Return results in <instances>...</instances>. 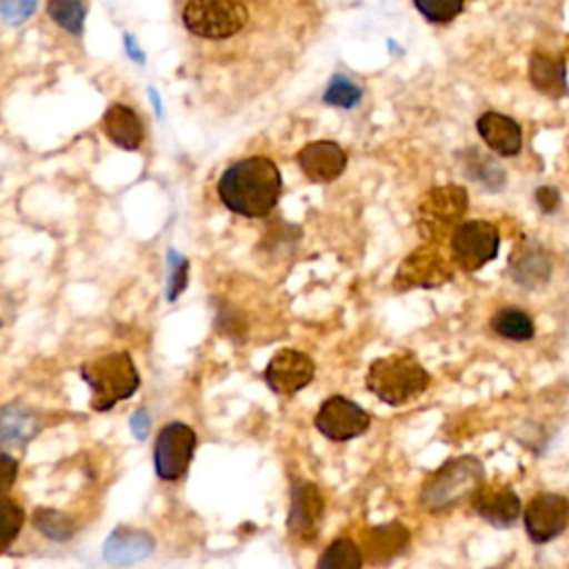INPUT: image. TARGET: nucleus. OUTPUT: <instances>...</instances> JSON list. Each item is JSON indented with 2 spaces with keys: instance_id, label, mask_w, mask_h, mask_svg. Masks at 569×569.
<instances>
[{
  "instance_id": "19",
  "label": "nucleus",
  "mask_w": 569,
  "mask_h": 569,
  "mask_svg": "<svg viewBox=\"0 0 569 569\" xmlns=\"http://www.w3.org/2000/svg\"><path fill=\"white\" fill-rule=\"evenodd\" d=\"M476 129L480 133V138L485 140V144L496 151L498 156H516L522 149V129L520 124L498 111H485L478 122Z\"/></svg>"
},
{
  "instance_id": "1",
  "label": "nucleus",
  "mask_w": 569,
  "mask_h": 569,
  "mask_svg": "<svg viewBox=\"0 0 569 569\" xmlns=\"http://www.w3.org/2000/svg\"><path fill=\"white\" fill-rule=\"evenodd\" d=\"M280 193V171L267 156L240 158L231 162L218 180V196L222 204L244 218H264L271 213Z\"/></svg>"
},
{
  "instance_id": "22",
  "label": "nucleus",
  "mask_w": 569,
  "mask_h": 569,
  "mask_svg": "<svg viewBox=\"0 0 569 569\" xmlns=\"http://www.w3.org/2000/svg\"><path fill=\"white\" fill-rule=\"evenodd\" d=\"M529 78L531 84L551 98H560L567 93V76L562 58H553L549 53L536 51L529 60Z\"/></svg>"
},
{
  "instance_id": "31",
  "label": "nucleus",
  "mask_w": 569,
  "mask_h": 569,
  "mask_svg": "<svg viewBox=\"0 0 569 569\" xmlns=\"http://www.w3.org/2000/svg\"><path fill=\"white\" fill-rule=\"evenodd\" d=\"M469 173L473 176V180H480L485 182L487 187L491 189H500L502 182H505V176L500 171L498 164H493L487 156L482 153H476V160H473V169H469Z\"/></svg>"
},
{
  "instance_id": "18",
  "label": "nucleus",
  "mask_w": 569,
  "mask_h": 569,
  "mask_svg": "<svg viewBox=\"0 0 569 569\" xmlns=\"http://www.w3.org/2000/svg\"><path fill=\"white\" fill-rule=\"evenodd\" d=\"M153 549H156V540L151 533L120 525L104 540L102 556L111 565H133L149 558Z\"/></svg>"
},
{
  "instance_id": "10",
  "label": "nucleus",
  "mask_w": 569,
  "mask_h": 569,
  "mask_svg": "<svg viewBox=\"0 0 569 569\" xmlns=\"http://www.w3.org/2000/svg\"><path fill=\"white\" fill-rule=\"evenodd\" d=\"M325 498L318 485L309 480H293L291 507L287 518V531L298 545H313L322 529Z\"/></svg>"
},
{
  "instance_id": "5",
  "label": "nucleus",
  "mask_w": 569,
  "mask_h": 569,
  "mask_svg": "<svg viewBox=\"0 0 569 569\" xmlns=\"http://www.w3.org/2000/svg\"><path fill=\"white\" fill-rule=\"evenodd\" d=\"M247 18V7L240 0H189L182 9L184 27L204 40L236 36Z\"/></svg>"
},
{
  "instance_id": "27",
  "label": "nucleus",
  "mask_w": 569,
  "mask_h": 569,
  "mask_svg": "<svg viewBox=\"0 0 569 569\" xmlns=\"http://www.w3.org/2000/svg\"><path fill=\"white\" fill-rule=\"evenodd\" d=\"M362 98V89L349 80L347 76H333L322 100L331 107H340V109H353Z\"/></svg>"
},
{
  "instance_id": "20",
  "label": "nucleus",
  "mask_w": 569,
  "mask_h": 569,
  "mask_svg": "<svg viewBox=\"0 0 569 569\" xmlns=\"http://www.w3.org/2000/svg\"><path fill=\"white\" fill-rule=\"evenodd\" d=\"M102 131L104 136L120 149L133 151L142 144L144 131H142V120L138 113L122 102H113L104 116H102Z\"/></svg>"
},
{
  "instance_id": "25",
  "label": "nucleus",
  "mask_w": 569,
  "mask_h": 569,
  "mask_svg": "<svg viewBox=\"0 0 569 569\" xmlns=\"http://www.w3.org/2000/svg\"><path fill=\"white\" fill-rule=\"evenodd\" d=\"M33 527L49 540H69L76 533L71 516L51 507H38L33 511Z\"/></svg>"
},
{
  "instance_id": "8",
  "label": "nucleus",
  "mask_w": 569,
  "mask_h": 569,
  "mask_svg": "<svg viewBox=\"0 0 569 569\" xmlns=\"http://www.w3.org/2000/svg\"><path fill=\"white\" fill-rule=\"evenodd\" d=\"M198 445L196 431L184 422H169L160 429L153 442V467L160 480H180L193 458Z\"/></svg>"
},
{
  "instance_id": "28",
  "label": "nucleus",
  "mask_w": 569,
  "mask_h": 569,
  "mask_svg": "<svg viewBox=\"0 0 569 569\" xmlns=\"http://www.w3.org/2000/svg\"><path fill=\"white\" fill-rule=\"evenodd\" d=\"M413 4L429 22H449L462 11L465 0H413Z\"/></svg>"
},
{
  "instance_id": "11",
  "label": "nucleus",
  "mask_w": 569,
  "mask_h": 569,
  "mask_svg": "<svg viewBox=\"0 0 569 569\" xmlns=\"http://www.w3.org/2000/svg\"><path fill=\"white\" fill-rule=\"evenodd\" d=\"M313 425L325 438L345 442L362 436L371 425V416L345 396H329L316 411Z\"/></svg>"
},
{
  "instance_id": "37",
  "label": "nucleus",
  "mask_w": 569,
  "mask_h": 569,
  "mask_svg": "<svg viewBox=\"0 0 569 569\" xmlns=\"http://www.w3.org/2000/svg\"><path fill=\"white\" fill-rule=\"evenodd\" d=\"M149 98H151V102H153L156 113H158V116H162V102L158 100V96H156V91H153V89H149Z\"/></svg>"
},
{
  "instance_id": "35",
  "label": "nucleus",
  "mask_w": 569,
  "mask_h": 569,
  "mask_svg": "<svg viewBox=\"0 0 569 569\" xmlns=\"http://www.w3.org/2000/svg\"><path fill=\"white\" fill-rule=\"evenodd\" d=\"M18 473V460L9 456V451H2V491L7 493L16 480Z\"/></svg>"
},
{
  "instance_id": "16",
  "label": "nucleus",
  "mask_w": 569,
  "mask_h": 569,
  "mask_svg": "<svg viewBox=\"0 0 569 569\" xmlns=\"http://www.w3.org/2000/svg\"><path fill=\"white\" fill-rule=\"evenodd\" d=\"M296 160H298L300 171L311 182H331L347 167V153L333 140H313V142L305 144L298 151Z\"/></svg>"
},
{
  "instance_id": "15",
  "label": "nucleus",
  "mask_w": 569,
  "mask_h": 569,
  "mask_svg": "<svg viewBox=\"0 0 569 569\" xmlns=\"http://www.w3.org/2000/svg\"><path fill=\"white\" fill-rule=\"evenodd\" d=\"M473 511L493 527H511L522 516V502L518 493L507 485H480L478 491L471 496Z\"/></svg>"
},
{
  "instance_id": "32",
  "label": "nucleus",
  "mask_w": 569,
  "mask_h": 569,
  "mask_svg": "<svg viewBox=\"0 0 569 569\" xmlns=\"http://www.w3.org/2000/svg\"><path fill=\"white\" fill-rule=\"evenodd\" d=\"M36 7H38V0H2L0 11L7 24L18 27L33 16Z\"/></svg>"
},
{
  "instance_id": "33",
  "label": "nucleus",
  "mask_w": 569,
  "mask_h": 569,
  "mask_svg": "<svg viewBox=\"0 0 569 569\" xmlns=\"http://www.w3.org/2000/svg\"><path fill=\"white\" fill-rule=\"evenodd\" d=\"M536 202H538L540 211L553 213L560 204V193L556 187H540V189H536Z\"/></svg>"
},
{
  "instance_id": "36",
  "label": "nucleus",
  "mask_w": 569,
  "mask_h": 569,
  "mask_svg": "<svg viewBox=\"0 0 569 569\" xmlns=\"http://www.w3.org/2000/svg\"><path fill=\"white\" fill-rule=\"evenodd\" d=\"M124 49H127V53H129V58H131V60H136V62H144V56H142V51L138 49V44H136V40H133V36H131V33H124Z\"/></svg>"
},
{
  "instance_id": "21",
  "label": "nucleus",
  "mask_w": 569,
  "mask_h": 569,
  "mask_svg": "<svg viewBox=\"0 0 569 569\" xmlns=\"http://www.w3.org/2000/svg\"><path fill=\"white\" fill-rule=\"evenodd\" d=\"M40 431L38 418L31 409L13 402L2 407L0 416V438L7 447H24Z\"/></svg>"
},
{
  "instance_id": "4",
  "label": "nucleus",
  "mask_w": 569,
  "mask_h": 569,
  "mask_svg": "<svg viewBox=\"0 0 569 569\" xmlns=\"http://www.w3.org/2000/svg\"><path fill=\"white\" fill-rule=\"evenodd\" d=\"M80 376L91 391V409L109 411L120 400L131 398L140 387V376L133 358L127 351H113L89 360L80 367Z\"/></svg>"
},
{
  "instance_id": "14",
  "label": "nucleus",
  "mask_w": 569,
  "mask_h": 569,
  "mask_svg": "<svg viewBox=\"0 0 569 569\" xmlns=\"http://www.w3.org/2000/svg\"><path fill=\"white\" fill-rule=\"evenodd\" d=\"M551 269L549 251L533 238H522L507 260L509 278L529 291L545 287L551 278Z\"/></svg>"
},
{
  "instance_id": "24",
  "label": "nucleus",
  "mask_w": 569,
  "mask_h": 569,
  "mask_svg": "<svg viewBox=\"0 0 569 569\" xmlns=\"http://www.w3.org/2000/svg\"><path fill=\"white\" fill-rule=\"evenodd\" d=\"M362 562L365 553L358 547V542H353L347 536H340L325 547L316 562V569H362Z\"/></svg>"
},
{
  "instance_id": "7",
  "label": "nucleus",
  "mask_w": 569,
  "mask_h": 569,
  "mask_svg": "<svg viewBox=\"0 0 569 569\" xmlns=\"http://www.w3.org/2000/svg\"><path fill=\"white\" fill-rule=\"evenodd\" d=\"M498 249L500 233L489 220L460 222L451 233V258L467 273H473L491 262L498 256Z\"/></svg>"
},
{
  "instance_id": "6",
  "label": "nucleus",
  "mask_w": 569,
  "mask_h": 569,
  "mask_svg": "<svg viewBox=\"0 0 569 569\" xmlns=\"http://www.w3.org/2000/svg\"><path fill=\"white\" fill-rule=\"evenodd\" d=\"M467 211V191L458 184L433 187L427 191L416 211L418 231L427 240H440L460 224Z\"/></svg>"
},
{
  "instance_id": "3",
  "label": "nucleus",
  "mask_w": 569,
  "mask_h": 569,
  "mask_svg": "<svg viewBox=\"0 0 569 569\" xmlns=\"http://www.w3.org/2000/svg\"><path fill=\"white\" fill-rule=\"evenodd\" d=\"M485 482V465L476 456H458L438 467L420 489V507L429 513L456 509L460 502L471 500Z\"/></svg>"
},
{
  "instance_id": "17",
  "label": "nucleus",
  "mask_w": 569,
  "mask_h": 569,
  "mask_svg": "<svg viewBox=\"0 0 569 569\" xmlns=\"http://www.w3.org/2000/svg\"><path fill=\"white\" fill-rule=\"evenodd\" d=\"M409 540H411L409 529L398 520L376 525L367 529L362 536L365 560H369L376 567L389 565L393 558H398L407 549Z\"/></svg>"
},
{
  "instance_id": "34",
  "label": "nucleus",
  "mask_w": 569,
  "mask_h": 569,
  "mask_svg": "<svg viewBox=\"0 0 569 569\" xmlns=\"http://www.w3.org/2000/svg\"><path fill=\"white\" fill-rule=\"evenodd\" d=\"M131 431H133V436L138 438V440H142V438H147V433H149V429H151V418H149V413H147V409L142 407V409H138L133 416H131Z\"/></svg>"
},
{
  "instance_id": "23",
  "label": "nucleus",
  "mask_w": 569,
  "mask_h": 569,
  "mask_svg": "<svg viewBox=\"0 0 569 569\" xmlns=\"http://www.w3.org/2000/svg\"><path fill=\"white\" fill-rule=\"evenodd\" d=\"M493 333H498L505 340L513 342H527L536 336V325L531 316L520 307H502L498 309L489 320Z\"/></svg>"
},
{
  "instance_id": "9",
  "label": "nucleus",
  "mask_w": 569,
  "mask_h": 569,
  "mask_svg": "<svg viewBox=\"0 0 569 569\" xmlns=\"http://www.w3.org/2000/svg\"><path fill=\"white\" fill-rule=\"evenodd\" d=\"M522 522L533 545L556 540L569 527V498L553 491H538L525 505Z\"/></svg>"
},
{
  "instance_id": "12",
  "label": "nucleus",
  "mask_w": 569,
  "mask_h": 569,
  "mask_svg": "<svg viewBox=\"0 0 569 569\" xmlns=\"http://www.w3.org/2000/svg\"><path fill=\"white\" fill-rule=\"evenodd\" d=\"M447 280H451L449 262L436 247L425 244L400 262L393 278V289L398 291L431 289V287H440Z\"/></svg>"
},
{
  "instance_id": "30",
  "label": "nucleus",
  "mask_w": 569,
  "mask_h": 569,
  "mask_svg": "<svg viewBox=\"0 0 569 569\" xmlns=\"http://www.w3.org/2000/svg\"><path fill=\"white\" fill-rule=\"evenodd\" d=\"M187 276H189L187 258L171 249L169 251V284H167L169 300H176L182 293V289L187 287Z\"/></svg>"
},
{
  "instance_id": "2",
  "label": "nucleus",
  "mask_w": 569,
  "mask_h": 569,
  "mask_svg": "<svg viewBox=\"0 0 569 569\" xmlns=\"http://www.w3.org/2000/svg\"><path fill=\"white\" fill-rule=\"evenodd\" d=\"M367 389L385 405L400 407L420 398L429 385L431 373L411 351H396L376 358L365 376Z\"/></svg>"
},
{
  "instance_id": "26",
  "label": "nucleus",
  "mask_w": 569,
  "mask_h": 569,
  "mask_svg": "<svg viewBox=\"0 0 569 569\" xmlns=\"http://www.w3.org/2000/svg\"><path fill=\"white\" fill-rule=\"evenodd\" d=\"M49 18L60 24L64 31L78 36L84 24V4L82 0H49L47 2Z\"/></svg>"
},
{
  "instance_id": "29",
  "label": "nucleus",
  "mask_w": 569,
  "mask_h": 569,
  "mask_svg": "<svg viewBox=\"0 0 569 569\" xmlns=\"http://www.w3.org/2000/svg\"><path fill=\"white\" fill-rule=\"evenodd\" d=\"M22 522H24L22 507L4 493V500H2V529H4L2 545H4V549H9L11 542L18 538V533L22 529Z\"/></svg>"
},
{
  "instance_id": "13",
  "label": "nucleus",
  "mask_w": 569,
  "mask_h": 569,
  "mask_svg": "<svg viewBox=\"0 0 569 569\" xmlns=\"http://www.w3.org/2000/svg\"><path fill=\"white\" fill-rule=\"evenodd\" d=\"M316 373L313 360L298 349H278L267 367H264V382L278 396H293L305 389Z\"/></svg>"
}]
</instances>
